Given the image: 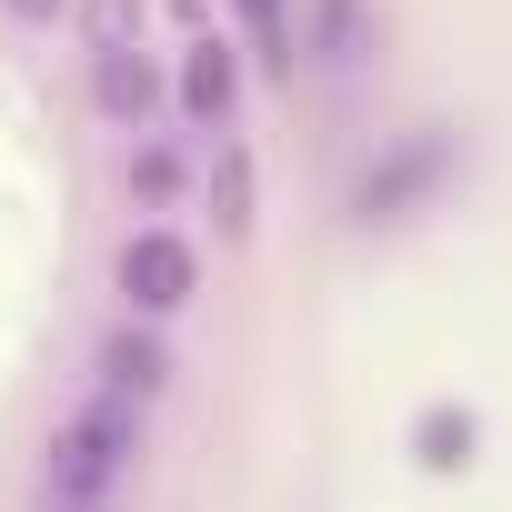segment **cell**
<instances>
[{"mask_svg":"<svg viewBox=\"0 0 512 512\" xmlns=\"http://www.w3.org/2000/svg\"><path fill=\"white\" fill-rule=\"evenodd\" d=\"M131 452H141V412L91 392V402L51 432V452H41V492H51L61 512H101V502L131 482Z\"/></svg>","mask_w":512,"mask_h":512,"instance_id":"1","label":"cell"},{"mask_svg":"<svg viewBox=\"0 0 512 512\" xmlns=\"http://www.w3.org/2000/svg\"><path fill=\"white\" fill-rule=\"evenodd\" d=\"M81 41H91V101H101V121L131 131V141H151L171 81L141 51V0H81Z\"/></svg>","mask_w":512,"mask_h":512,"instance_id":"2","label":"cell"},{"mask_svg":"<svg viewBox=\"0 0 512 512\" xmlns=\"http://www.w3.org/2000/svg\"><path fill=\"white\" fill-rule=\"evenodd\" d=\"M111 272H121V302H131L141 322H171V312L201 292V251H191L171 221H141V231L121 241V262H111Z\"/></svg>","mask_w":512,"mask_h":512,"instance_id":"3","label":"cell"},{"mask_svg":"<svg viewBox=\"0 0 512 512\" xmlns=\"http://www.w3.org/2000/svg\"><path fill=\"white\" fill-rule=\"evenodd\" d=\"M171 111H181L201 141L231 131V111H241V51H231V31H201V41L181 51V71H171Z\"/></svg>","mask_w":512,"mask_h":512,"instance_id":"4","label":"cell"},{"mask_svg":"<svg viewBox=\"0 0 512 512\" xmlns=\"http://www.w3.org/2000/svg\"><path fill=\"white\" fill-rule=\"evenodd\" d=\"M201 211H211L221 241H251V211H262V191H251V141H241V131L201 141Z\"/></svg>","mask_w":512,"mask_h":512,"instance_id":"5","label":"cell"},{"mask_svg":"<svg viewBox=\"0 0 512 512\" xmlns=\"http://www.w3.org/2000/svg\"><path fill=\"white\" fill-rule=\"evenodd\" d=\"M161 382H171V352H161L151 322H131V332L101 342V382H91L101 402H131V412H141V402H161Z\"/></svg>","mask_w":512,"mask_h":512,"instance_id":"6","label":"cell"},{"mask_svg":"<svg viewBox=\"0 0 512 512\" xmlns=\"http://www.w3.org/2000/svg\"><path fill=\"white\" fill-rule=\"evenodd\" d=\"M241 31H251V61L262 71H292V0H231Z\"/></svg>","mask_w":512,"mask_h":512,"instance_id":"7","label":"cell"},{"mask_svg":"<svg viewBox=\"0 0 512 512\" xmlns=\"http://www.w3.org/2000/svg\"><path fill=\"white\" fill-rule=\"evenodd\" d=\"M131 171H141V191H151V201H171V191H181V161H171L161 141H141V161H131Z\"/></svg>","mask_w":512,"mask_h":512,"instance_id":"8","label":"cell"},{"mask_svg":"<svg viewBox=\"0 0 512 512\" xmlns=\"http://www.w3.org/2000/svg\"><path fill=\"white\" fill-rule=\"evenodd\" d=\"M11 21H51V11H71V0H0Z\"/></svg>","mask_w":512,"mask_h":512,"instance_id":"9","label":"cell"}]
</instances>
